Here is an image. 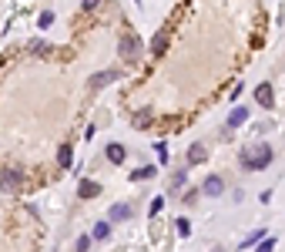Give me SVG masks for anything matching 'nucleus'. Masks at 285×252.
Instances as JSON below:
<instances>
[{
	"instance_id": "nucleus-1",
	"label": "nucleus",
	"mask_w": 285,
	"mask_h": 252,
	"mask_svg": "<svg viewBox=\"0 0 285 252\" xmlns=\"http://www.w3.org/2000/svg\"><path fill=\"white\" fill-rule=\"evenodd\" d=\"M269 162H272V148L265 145V141H255V145H248V148L238 152V165H242L245 171H259Z\"/></svg>"
},
{
	"instance_id": "nucleus-2",
	"label": "nucleus",
	"mask_w": 285,
	"mask_h": 252,
	"mask_svg": "<svg viewBox=\"0 0 285 252\" xmlns=\"http://www.w3.org/2000/svg\"><path fill=\"white\" fill-rule=\"evenodd\" d=\"M20 185H24L20 168H0V188H4L7 195H17V192H20Z\"/></svg>"
},
{
	"instance_id": "nucleus-3",
	"label": "nucleus",
	"mask_w": 285,
	"mask_h": 252,
	"mask_svg": "<svg viewBox=\"0 0 285 252\" xmlns=\"http://www.w3.org/2000/svg\"><path fill=\"white\" fill-rule=\"evenodd\" d=\"M121 57H124V61H141V41H138V34H124V37H121Z\"/></svg>"
},
{
	"instance_id": "nucleus-4",
	"label": "nucleus",
	"mask_w": 285,
	"mask_h": 252,
	"mask_svg": "<svg viewBox=\"0 0 285 252\" xmlns=\"http://www.w3.org/2000/svg\"><path fill=\"white\" fill-rule=\"evenodd\" d=\"M205 158H208V148H205L202 141H198V145H191V148H188V165H202Z\"/></svg>"
},
{
	"instance_id": "nucleus-5",
	"label": "nucleus",
	"mask_w": 285,
	"mask_h": 252,
	"mask_svg": "<svg viewBox=\"0 0 285 252\" xmlns=\"http://www.w3.org/2000/svg\"><path fill=\"white\" fill-rule=\"evenodd\" d=\"M77 195H81V198H94V195H101V185H98V182H91V179H84L81 185H77Z\"/></svg>"
},
{
	"instance_id": "nucleus-6",
	"label": "nucleus",
	"mask_w": 285,
	"mask_h": 252,
	"mask_svg": "<svg viewBox=\"0 0 285 252\" xmlns=\"http://www.w3.org/2000/svg\"><path fill=\"white\" fill-rule=\"evenodd\" d=\"M221 192H225V182L218 175H208L205 179V195H221Z\"/></svg>"
},
{
	"instance_id": "nucleus-7",
	"label": "nucleus",
	"mask_w": 285,
	"mask_h": 252,
	"mask_svg": "<svg viewBox=\"0 0 285 252\" xmlns=\"http://www.w3.org/2000/svg\"><path fill=\"white\" fill-rule=\"evenodd\" d=\"M111 81H118V74L114 71H101V74H94L88 81V88H104V84H111Z\"/></svg>"
},
{
	"instance_id": "nucleus-8",
	"label": "nucleus",
	"mask_w": 285,
	"mask_h": 252,
	"mask_svg": "<svg viewBox=\"0 0 285 252\" xmlns=\"http://www.w3.org/2000/svg\"><path fill=\"white\" fill-rule=\"evenodd\" d=\"M164 47H168V31H158V34H155V41H151V54L161 57Z\"/></svg>"
},
{
	"instance_id": "nucleus-9",
	"label": "nucleus",
	"mask_w": 285,
	"mask_h": 252,
	"mask_svg": "<svg viewBox=\"0 0 285 252\" xmlns=\"http://www.w3.org/2000/svg\"><path fill=\"white\" fill-rule=\"evenodd\" d=\"M255 101H259L262 108H272V101H275V98H272V88H269V84H262V88L255 91Z\"/></svg>"
},
{
	"instance_id": "nucleus-10",
	"label": "nucleus",
	"mask_w": 285,
	"mask_h": 252,
	"mask_svg": "<svg viewBox=\"0 0 285 252\" xmlns=\"http://www.w3.org/2000/svg\"><path fill=\"white\" fill-rule=\"evenodd\" d=\"M107 162H111V165H121V162H124V145H107Z\"/></svg>"
},
{
	"instance_id": "nucleus-11",
	"label": "nucleus",
	"mask_w": 285,
	"mask_h": 252,
	"mask_svg": "<svg viewBox=\"0 0 285 252\" xmlns=\"http://www.w3.org/2000/svg\"><path fill=\"white\" fill-rule=\"evenodd\" d=\"M131 215H134V209H131V205H114V209H111V219H114V222L131 219Z\"/></svg>"
},
{
	"instance_id": "nucleus-12",
	"label": "nucleus",
	"mask_w": 285,
	"mask_h": 252,
	"mask_svg": "<svg viewBox=\"0 0 285 252\" xmlns=\"http://www.w3.org/2000/svg\"><path fill=\"white\" fill-rule=\"evenodd\" d=\"M245 118H248V111H245V108H235V111L228 114V124H232V128H238V124H245Z\"/></svg>"
},
{
	"instance_id": "nucleus-13",
	"label": "nucleus",
	"mask_w": 285,
	"mask_h": 252,
	"mask_svg": "<svg viewBox=\"0 0 285 252\" xmlns=\"http://www.w3.org/2000/svg\"><path fill=\"white\" fill-rule=\"evenodd\" d=\"M57 162H61V168H71V145H61V152H57Z\"/></svg>"
},
{
	"instance_id": "nucleus-14",
	"label": "nucleus",
	"mask_w": 285,
	"mask_h": 252,
	"mask_svg": "<svg viewBox=\"0 0 285 252\" xmlns=\"http://www.w3.org/2000/svg\"><path fill=\"white\" fill-rule=\"evenodd\" d=\"M151 175H155V168H151V165H145V168H134V171H131V179H134V182H145V179H151Z\"/></svg>"
},
{
	"instance_id": "nucleus-15",
	"label": "nucleus",
	"mask_w": 285,
	"mask_h": 252,
	"mask_svg": "<svg viewBox=\"0 0 285 252\" xmlns=\"http://www.w3.org/2000/svg\"><path fill=\"white\" fill-rule=\"evenodd\" d=\"M131 124H134V128H148V124H151V111H138Z\"/></svg>"
},
{
	"instance_id": "nucleus-16",
	"label": "nucleus",
	"mask_w": 285,
	"mask_h": 252,
	"mask_svg": "<svg viewBox=\"0 0 285 252\" xmlns=\"http://www.w3.org/2000/svg\"><path fill=\"white\" fill-rule=\"evenodd\" d=\"M31 54H44V57H47V54H50V44H44V41H31Z\"/></svg>"
},
{
	"instance_id": "nucleus-17",
	"label": "nucleus",
	"mask_w": 285,
	"mask_h": 252,
	"mask_svg": "<svg viewBox=\"0 0 285 252\" xmlns=\"http://www.w3.org/2000/svg\"><path fill=\"white\" fill-rule=\"evenodd\" d=\"M111 236V225H107V222H98V225H94V239H107Z\"/></svg>"
},
{
	"instance_id": "nucleus-18",
	"label": "nucleus",
	"mask_w": 285,
	"mask_h": 252,
	"mask_svg": "<svg viewBox=\"0 0 285 252\" xmlns=\"http://www.w3.org/2000/svg\"><path fill=\"white\" fill-rule=\"evenodd\" d=\"M37 24H41V27H44V31H47V27H50V24H54V14H50V10H44V14H41V17H37Z\"/></svg>"
},
{
	"instance_id": "nucleus-19",
	"label": "nucleus",
	"mask_w": 285,
	"mask_h": 252,
	"mask_svg": "<svg viewBox=\"0 0 285 252\" xmlns=\"http://www.w3.org/2000/svg\"><path fill=\"white\" fill-rule=\"evenodd\" d=\"M178 236H181V239L191 236V225H188V219H178Z\"/></svg>"
},
{
	"instance_id": "nucleus-20",
	"label": "nucleus",
	"mask_w": 285,
	"mask_h": 252,
	"mask_svg": "<svg viewBox=\"0 0 285 252\" xmlns=\"http://www.w3.org/2000/svg\"><path fill=\"white\" fill-rule=\"evenodd\" d=\"M161 209H164V198H155V202H151V219H155Z\"/></svg>"
},
{
	"instance_id": "nucleus-21",
	"label": "nucleus",
	"mask_w": 285,
	"mask_h": 252,
	"mask_svg": "<svg viewBox=\"0 0 285 252\" xmlns=\"http://www.w3.org/2000/svg\"><path fill=\"white\" fill-rule=\"evenodd\" d=\"M98 4H101V0H84V10H94Z\"/></svg>"
}]
</instances>
